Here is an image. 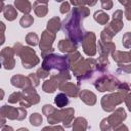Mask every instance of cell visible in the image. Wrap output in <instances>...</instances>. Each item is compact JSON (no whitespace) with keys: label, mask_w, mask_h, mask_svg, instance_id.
Here are the masks:
<instances>
[{"label":"cell","mask_w":131,"mask_h":131,"mask_svg":"<svg viewBox=\"0 0 131 131\" xmlns=\"http://www.w3.org/2000/svg\"><path fill=\"white\" fill-rule=\"evenodd\" d=\"M70 3L74 6H94L97 3V0H70Z\"/></svg>","instance_id":"obj_34"},{"label":"cell","mask_w":131,"mask_h":131,"mask_svg":"<svg viewBox=\"0 0 131 131\" xmlns=\"http://www.w3.org/2000/svg\"><path fill=\"white\" fill-rule=\"evenodd\" d=\"M57 48L59 51H61L62 53H66V54H69V53H72V52H75L78 48V43L72 41V40H64V39H61L59 40L58 44H57Z\"/></svg>","instance_id":"obj_16"},{"label":"cell","mask_w":131,"mask_h":131,"mask_svg":"<svg viewBox=\"0 0 131 131\" xmlns=\"http://www.w3.org/2000/svg\"><path fill=\"white\" fill-rule=\"evenodd\" d=\"M47 122L50 125H55L61 122V114H60V110L54 108L47 117Z\"/></svg>","instance_id":"obj_28"},{"label":"cell","mask_w":131,"mask_h":131,"mask_svg":"<svg viewBox=\"0 0 131 131\" xmlns=\"http://www.w3.org/2000/svg\"><path fill=\"white\" fill-rule=\"evenodd\" d=\"M50 78L53 79V80L58 84V86H59L61 83H63V82H66V81L70 80V79H71V75H70L69 70L57 71V72H55V73L50 74Z\"/></svg>","instance_id":"obj_21"},{"label":"cell","mask_w":131,"mask_h":131,"mask_svg":"<svg viewBox=\"0 0 131 131\" xmlns=\"http://www.w3.org/2000/svg\"><path fill=\"white\" fill-rule=\"evenodd\" d=\"M123 18V11L118 9L113 13V19H122Z\"/></svg>","instance_id":"obj_46"},{"label":"cell","mask_w":131,"mask_h":131,"mask_svg":"<svg viewBox=\"0 0 131 131\" xmlns=\"http://www.w3.org/2000/svg\"><path fill=\"white\" fill-rule=\"evenodd\" d=\"M79 97L80 99L87 105H94L96 103V100H97V97L95 95V93H93L92 91L88 90V89H83V90H80V93H79Z\"/></svg>","instance_id":"obj_18"},{"label":"cell","mask_w":131,"mask_h":131,"mask_svg":"<svg viewBox=\"0 0 131 131\" xmlns=\"http://www.w3.org/2000/svg\"><path fill=\"white\" fill-rule=\"evenodd\" d=\"M70 9H71V4H70L69 2H67V1H63V2L61 3L60 7H59V11H60V13H62V14L69 12Z\"/></svg>","instance_id":"obj_42"},{"label":"cell","mask_w":131,"mask_h":131,"mask_svg":"<svg viewBox=\"0 0 131 131\" xmlns=\"http://www.w3.org/2000/svg\"><path fill=\"white\" fill-rule=\"evenodd\" d=\"M5 130H10V131H12L13 129H12L11 127H8V126H3V127H1V131H5Z\"/></svg>","instance_id":"obj_53"},{"label":"cell","mask_w":131,"mask_h":131,"mask_svg":"<svg viewBox=\"0 0 131 131\" xmlns=\"http://www.w3.org/2000/svg\"><path fill=\"white\" fill-rule=\"evenodd\" d=\"M60 114H61V123L63 124V127L70 128L73 127L72 123L74 121V116H75V110L73 107H67V108H60Z\"/></svg>","instance_id":"obj_17"},{"label":"cell","mask_w":131,"mask_h":131,"mask_svg":"<svg viewBox=\"0 0 131 131\" xmlns=\"http://www.w3.org/2000/svg\"><path fill=\"white\" fill-rule=\"evenodd\" d=\"M119 130H126V131H127V130H128V127L125 126V125H123V123H122V124H120L119 126H117L114 131H119Z\"/></svg>","instance_id":"obj_50"},{"label":"cell","mask_w":131,"mask_h":131,"mask_svg":"<svg viewBox=\"0 0 131 131\" xmlns=\"http://www.w3.org/2000/svg\"><path fill=\"white\" fill-rule=\"evenodd\" d=\"M37 1H39L40 3H44V4H47L48 3V0H37Z\"/></svg>","instance_id":"obj_54"},{"label":"cell","mask_w":131,"mask_h":131,"mask_svg":"<svg viewBox=\"0 0 131 131\" xmlns=\"http://www.w3.org/2000/svg\"><path fill=\"white\" fill-rule=\"evenodd\" d=\"M29 78H30V80L32 82V85L34 87H37V86L40 85V78L38 77L37 73H31V74H29Z\"/></svg>","instance_id":"obj_39"},{"label":"cell","mask_w":131,"mask_h":131,"mask_svg":"<svg viewBox=\"0 0 131 131\" xmlns=\"http://www.w3.org/2000/svg\"><path fill=\"white\" fill-rule=\"evenodd\" d=\"M14 6L15 8L23 12L24 14H28L33 9V6L29 0H14Z\"/></svg>","instance_id":"obj_23"},{"label":"cell","mask_w":131,"mask_h":131,"mask_svg":"<svg viewBox=\"0 0 131 131\" xmlns=\"http://www.w3.org/2000/svg\"><path fill=\"white\" fill-rule=\"evenodd\" d=\"M122 44L125 48H131V32H127L123 35Z\"/></svg>","instance_id":"obj_37"},{"label":"cell","mask_w":131,"mask_h":131,"mask_svg":"<svg viewBox=\"0 0 131 131\" xmlns=\"http://www.w3.org/2000/svg\"><path fill=\"white\" fill-rule=\"evenodd\" d=\"M54 103H55L56 106L59 107V108H62V107L67 106L68 103H69L68 95H67L66 93H63V92L58 93V94L54 97Z\"/></svg>","instance_id":"obj_30"},{"label":"cell","mask_w":131,"mask_h":131,"mask_svg":"<svg viewBox=\"0 0 131 131\" xmlns=\"http://www.w3.org/2000/svg\"><path fill=\"white\" fill-rule=\"evenodd\" d=\"M36 73H37V75H38V77H39L40 79H45V78H47V77L50 75V72H48L47 70L43 69L42 67L39 68V69L37 70Z\"/></svg>","instance_id":"obj_40"},{"label":"cell","mask_w":131,"mask_h":131,"mask_svg":"<svg viewBox=\"0 0 131 131\" xmlns=\"http://www.w3.org/2000/svg\"><path fill=\"white\" fill-rule=\"evenodd\" d=\"M101 8L104 10H111L113 8V1L112 0H100Z\"/></svg>","instance_id":"obj_41"},{"label":"cell","mask_w":131,"mask_h":131,"mask_svg":"<svg viewBox=\"0 0 131 131\" xmlns=\"http://www.w3.org/2000/svg\"><path fill=\"white\" fill-rule=\"evenodd\" d=\"M124 28L122 19H113L100 33V40L104 42H111L115 35H117Z\"/></svg>","instance_id":"obj_9"},{"label":"cell","mask_w":131,"mask_h":131,"mask_svg":"<svg viewBox=\"0 0 131 131\" xmlns=\"http://www.w3.org/2000/svg\"><path fill=\"white\" fill-rule=\"evenodd\" d=\"M61 29V21H60V18L58 16H54L52 18H50L48 21H47V25H46V30L49 31L50 33H53L56 35V33Z\"/></svg>","instance_id":"obj_22"},{"label":"cell","mask_w":131,"mask_h":131,"mask_svg":"<svg viewBox=\"0 0 131 131\" xmlns=\"http://www.w3.org/2000/svg\"><path fill=\"white\" fill-rule=\"evenodd\" d=\"M124 97H125V95L123 93H121L120 91L105 94L102 96V98L100 100V105L104 112H107V113L113 112V111H115L117 105L121 104L124 101Z\"/></svg>","instance_id":"obj_6"},{"label":"cell","mask_w":131,"mask_h":131,"mask_svg":"<svg viewBox=\"0 0 131 131\" xmlns=\"http://www.w3.org/2000/svg\"><path fill=\"white\" fill-rule=\"evenodd\" d=\"M30 123H31L32 126H35V127L40 126V125L43 123L42 115L39 114V113H33V114L30 116Z\"/></svg>","instance_id":"obj_33"},{"label":"cell","mask_w":131,"mask_h":131,"mask_svg":"<svg viewBox=\"0 0 131 131\" xmlns=\"http://www.w3.org/2000/svg\"><path fill=\"white\" fill-rule=\"evenodd\" d=\"M23 98L18 102L20 106H24L26 108L31 107L32 105H35L39 103L40 101V96L37 93L36 89L34 86H29L25 89H23Z\"/></svg>","instance_id":"obj_11"},{"label":"cell","mask_w":131,"mask_h":131,"mask_svg":"<svg viewBox=\"0 0 131 131\" xmlns=\"http://www.w3.org/2000/svg\"><path fill=\"white\" fill-rule=\"evenodd\" d=\"M123 6H125V7H127V6H129L130 4H131V0H118Z\"/></svg>","instance_id":"obj_51"},{"label":"cell","mask_w":131,"mask_h":131,"mask_svg":"<svg viewBox=\"0 0 131 131\" xmlns=\"http://www.w3.org/2000/svg\"><path fill=\"white\" fill-rule=\"evenodd\" d=\"M0 117H5L8 120H18L23 121L27 117V110L24 106L14 107L7 104L1 106L0 110Z\"/></svg>","instance_id":"obj_7"},{"label":"cell","mask_w":131,"mask_h":131,"mask_svg":"<svg viewBox=\"0 0 131 131\" xmlns=\"http://www.w3.org/2000/svg\"><path fill=\"white\" fill-rule=\"evenodd\" d=\"M58 89L61 92L66 93L70 97H77V96H79V93H80L79 85H75L74 83L67 82V81L63 82V83H61L58 86Z\"/></svg>","instance_id":"obj_14"},{"label":"cell","mask_w":131,"mask_h":131,"mask_svg":"<svg viewBox=\"0 0 131 131\" xmlns=\"http://www.w3.org/2000/svg\"><path fill=\"white\" fill-rule=\"evenodd\" d=\"M26 42L30 46H36L39 44V37L36 33L30 32L26 35Z\"/></svg>","instance_id":"obj_31"},{"label":"cell","mask_w":131,"mask_h":131,"mask_svg":"<svg viewBox=\"0 0 131 131\" xmlns=\"http://www.w3.org/2000/svg\"><path fill=\"white\" fill-rule=\"evenodd\" d=\"M43 130H60V131H62V130H63V127L58 126V125H57V126H53V127L47 126V127H44Z\"/></svg>","instance_id":"obj_48"},{"label":"cell","mask_w":131,"mask_h":131,"mask_svg":"<svg viewBox=\"0 0 131 131\" xmlns=\"http://www.w3.org/2000/svg\"><path fill=\"white\" fill-rule=\"evenodd\" d=\"M54 108H55V107L52 106L51 104H45V105L43 106V108H42V113H43V115H44L45 117H47Z\"/></svg>","instance_id":"obj_44"},{"label":"cell","mask_w":131,"mask_h":131,"mask_svg":"<svg viewBox=\"0 0 131 131\" xmlns=\"http://www.w3.org/2000/svg\"><path fill=\"white\" fill-rule=\"evenodd\" d=\"M55 37H56L55 34L50 33L47 30L42 32L41 40L39 42V47L41 50V57H45L46 55L54 52V48L52 47V44L55 40Z\"/></svg>","instance_id":"obj_10"},{"label":"cell","mask_w":131,"mask_h":131,"mask_svg":"<svg viewBox=\"0 0 131 131\" xmlns=\"http://www.w3.org/2000/svg\"><path fill=\"white\" fill-rule=\"evenodd\" d=\"M98 50H99V55L102 56H107L112 54L113 51L116 50V45L114 42H104L102 40L98 41Z\"/></svg>","instance_id":"obj_19"},{"label":"cell","mask_w":131,"mask_h":131,"mask_svg":"<svg viewBox=\"0 0 131 131\" xmlns=\"http://www.w3.org/2000/svg\"><path fill=\"white\" fill-rule=\"evenodd\" d=\"M6 123V118L5 117H1V124H0V127H3Z\"/></svg>","instance_id":"obj_52"},{"label":"cell","mask_w":131,"mask_h":131,"mask_svg":"<svg viewBox=\"0 0 131 131\" xmlns=\"http://www.w3.org/2000/svg\"><path fill=\"white\" fill-rule=\"evenodd\" d=\"M23 47H24V46H23V44H21V43H19V42L14 43V45H13V47H12L14 54H15V55H17V56H19V54H20V52H21Z\"/></svg>","instance_id":"obj_43"},{"label":"cell","mask_w":131,"mask_h":131,"mask_svg":"<svg viewBox=\"0 0 131 131\" xmlns=\"http://www.w3.org/2000/svg\"><path fill=\"white\" fill-rule=\"evenodd\" d=\"M33 9H34L35 14L38 17H44L48 13V6H47V4L40 3L37 0L33 3Z\"/></svg>","instance_id":"obj_25"},{"label":"cell","mask_w":131,"mask_h":131,"mask_svg":"<svg viewBox=\"0 0 131 131\" xmlns=\"http://www.w3.org/2000/svg\"><path fill=\"white\" fill-rule=\"evenodd\" d=\"M2 12H3L5 19H7L8 21H12L17 17V9L15 8V6H13L11 4L5 5Z\"/></svg>","instance_id":"obj_24"},{"label":"cell","mask_w":131,"mask_h":131,"mask_svg":"<svg viewBox=\"0 0 131 131\" xmlns=\"http://www.w3.org/2000/svg\"><path fill=\"white\" fill-rule=\"evenodd\" d=\"M116 73L117 74H130L131 73V63H128V64H119L118 69L116 70Z\"/></svg>","instance_id":"obj_36"},{"label":"cell","mask_w":131,"mask_h":131,"mask_svg":"<svg viewBox=\"0 0 131 131\" xmlns=\"http://www.w3.org/2000/svg\"><path fill=\"white\" fill-rule=\"evenodd\" d=\"M43 69L50 71H64L70 70L69 63H68V57L67 55H58V54H48L45 57H43V62L41 66Z\"/></svg>","instance_id":"obj_4"},{"label":"cell","mask_w":131,"mask_h":131,"mask_svg":"<svg viewBox=\"0 0 131 131\" xmlns=\"http://www.w3.org/2000/svg\"><path fill=\"white\" fill-rule=\"evenodd\" d=\"M117 90L120 91L121 93H123L124 95H126L129 91H131V87H130V85H129L127 82H121V83L119 84Z\"/></svg>","instance_id":"obj_38"},{"label":"cell","mask_w":131,"mask_h":131,"mask_svg":"<svg viewBox=\"0 0 131 131\" xmlns=\"http://www.w3.org/2000/svg\"><path fill=\"white\" fill-rule=\"evenodd\" d=\"M21 64L25 69H32L39 64L40 58L36 54L35 50L30 46H24L21 49V52L19 54Z\"/></svg>","instance_id":"obj_8"},{"label":"cell","mask_w":131,"mask_h":131,"mask_svg":"<svg viewBox=\"0 0 131 131\" xmlns=\"http://www.w3.org/2000/svg\"><path fill=\"white\" fill-rule=\"evenodd\" d=\"M81 43H82L83 51L87 56L92 57L96 54V52H97L96 36L93 32H85Z\"/></svg>","instance_id":"obj_12"},{"label":"cell","mask_w":131,"mask_h":131,"mask_svg":"<svg viewBox=\"0 0 131 131\" xmlns=\"http://www.w3.org/2000/svg\"><path fill=\"white\" fill-rule=\"evenodd\" d=\"M54 1H56V2H62V1H64V0H54Z\"/></svg>","instance_id":"obj_55"},{"label":"cell","mask_w":131,"mask_h":131,"mask_svg":"<svg viewBox=\"0 0 131 131\" xmlns=\"http://www.w3.org/2000/svg\"><path fill=\"white\" fill-rule=\"evenodd\" d=\"M127 118V114L123 107H119L115 111H113V114L110 115L107 118H104L100 121L99 128L102 131H108V130H115L117 126L123 123Z\"/></svg>","instance_id":"obj_5"},{"label":"cell","mask_w":131,"mask_h":131,"mask_svg":"<svg viewBox=\"0 0 131 131\" xmlns=\"http://www.w3.org/2000/svg\"><path fill=\"white\" fill-rule=\"evenodd\" d=\"M23 98V92L20 91H15L13 93H11L8 97V103H16L19 102Z\"/></svg>","instance_id":"obj_35"},{"label":"cell","mask_w":131,"mask_h":131,"mask_svg":"<svg viewBox=\"0 0 131 131\" xmlns=\"http://www.w3.org/2000/svg\"><path fill=\"white\" fill-rule=\"evenodd\" d=\"M10 83L13 87H16V88H20V89H25L29 86H33L32 85V82L28 77L26 76H23V75H14L11 77L10 79Z\"/></svg>","instance_id":"obj_15"},{"label":"cell","mask_w":131,"mask_h":131,"mask_svg":"<svg viewBox=\"0 0 131 131\" xmlns=\"http://www.w3.org/2000/svg\"><path fill=\"white\" fill-rule=\"evenodd\" d=\"M69 69L74 73L77 78L78 85L80 86L81 82L84 80H90L94 73L101 69L98 64V61L92 57L84 58L79 51H75L67 54Z\"/></svg>","instance_id":"obj_2"},{"label":"cell","mask_w":131,"mask_h":131,"mask_svg":"<svg viewBox=\"0 0 131 131\" xmlns=\"http://www.w3.org/2000/svg\"><path fill=\"white\" fill-rule=\"evenodd\" d=\"M112 57L115 60V62H117L118 64L130 62V52L129 51L115 50L112 52Z\"/></svg>","instance_id":"obj_20"},{"label":"cell","mask_w":131,"mask_h":131,"mask_svg":"<svg viewBox=\"0 0 131 131\" xmlns=\"http://www.w3.org/2000/svg\"><path fill=\"white\" fill-rule=\"evenodd\" d=\"M124 14H125V16H126V18L128 20H131V4L129 6H127V7H125Z\"/></svg>","instance_id":"obj_47"},{"label":"cell","mask_w":131,"mask_h":131,"mask_svg":"<svg viewBox=\"0 0 131 131\" xmlns=\"http://www.w3.org/2000/svg\"><path fill=\"white\" fill-rule=\"evenodd\" d=\"M124 101H125V103H126L127 108L131 112V91H129V92L125 95V97H124Z\"/></svg>","instance_id":"obj_45"},{"label":"cell","mask_w":131,"mask_h":131,"mask_svg":"<svg viewBox=\"0 0 131 131\" xmlns=\"http://www.w3.org/2000/svg\"><path fill=\"white\" fill-rule=\"evenodd\" d=\"M1 1H5V0H1Z\"/></svg>","instance_id":"obj_57"},{"label":"cell","mask_w":131,"mask_h":131,"mask_svg":"<svg viewBox=\"0 0 131 131\" xmlns=\"http://www.w3.org/2000/svg\"><path fill=\"white\" fill-rule=\"evenodd\" d=\"M57 88H58V84L51 78L49 80H45L42 85V89L46 93H53Z\"/></svg>","instance_id":"obj_29"},{"label":"cell","mask_w":131,"mask_h":131,"mask_svg":"<svg viewBox=\"0 0 131 131\" xmlns=\"http://www.w3.org/2000/svg\"><path fill=\"white\" fill-rule=\"evenodd\" d=\"M33 23H34V17L30 13L24 14L23 17L19 20V25H20L21 28H29L33 25Z\"/></svg>","instance_id":"obj_32"},{"label":"cell","mask_w":131,"mask_h":131,"mask_svg":"<svg viewBox=\"0 0 131 131\" xmlns=\"http://www.w3.org/2000/svg\"><path fill=\"white\" fill-rule=\"evenodd\" d=\"M89 8L86 6H75L69 15L61 23V30L67 34L68 38L76 43L82 41L85 34L83 20L89 15Z\"/></svg>","instance_id":"obj_1"},{"label":"cell","mask_w":131,"mask_h":131,"mask_svg":"<svg viewBox=\"0 0 131 131\" xmlns=\"http://www.w3.org/2000/svg\"><path fill=\"white\" fill-rule=\"evenodd\" d=\"M129 52H130V62H131V50H130Z\"/></svg>","instance_id":"obj_56"},{"label":"cell","mask_w":131,"mask_h":131,"mask_svg":"<svg viewBox=\"0 0 131 131\" xmlns=\"http://www.w3.org/2000/svg\"><path fill=\"white\" fill-rule=\"evenodd\" d=\"M0 25H1V28H2V32H1V34H2V39H1V44H3L4 42H5V38H4V32H5V25L1 21L0 23Z\"/></svg>","instance_id":"obj_49"},{"label":"cell","mask_w":131,"mask_h":131,"mask_svg":"<svg viewBox=\"0 0 131 131\" xmlns=\"http://www.w3.org/2000/svg\"><path fill=\"white\" fill-rule=\"evenodd\" d=\"M14 52L12 47H4L1 52H0V56H1V64L3 66V68L5 70H12L15 66V59H14Z\"/></svg>","instance_id":"obj_13"},{"label":"cell","mask_w":131,"mask_h":131,"mask_svg":"<svg viewBox=\"0 0 131 131\" xmlns=\"http://www.w3.org/2000/svg\"><path fill=\"white\" fill-rule=\"evenodd\" d=\"M88 128V122L83 117H78L73 122V130L74 131H85Z\"/></svg>","instance_id":"obj_26"},{"label":"cell","mask_w":131,"mask_h":131,"mask_svg":"<svg viewBox=\"0 0 131 131\" xmlns=\"http://www.w3.org/2000/svg\"><path fill=\"white\" fill-rule=\"evenodd\" d=\"M93 18L99 25H106L110 20V15L106 12H104L103 10H97L94 12Z\"/></svg>","instance_id":"obj_27"},{"label":"cell","mask_w":131,"mask_h":131,"mask_svg":"<svg viewBox=\"0 0 131 131\" xmlns=\"http://www.w3.org/2000/svg\"><path fill=\"white\" fill-rule=\"evenodd\" d=\"M93 86L100 92L117 90L120 80L107 72V69H99L90 79Z\"/></svg>","instance_id":"obj_3"}]
</instances>
